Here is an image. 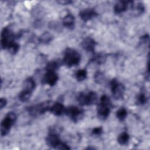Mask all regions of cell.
<instances>
[{"instance_id":"cell-21","label":"cell","mask_w":150,"mask_h":150,"mask_svg":"<svg viewBox=\"0 0 150 150\" xmlns=\"http://www.w3.org/2000/svg\"><path fill=\"white\" fill-rule=\"evenodd\" d=\"M75 77L78 81H83L87 77V71L85 69H80L77 71L75 74Z\"/></svg>"},{"instance_id":"cell-26","label":"cell","mask_w":150,"mask_h":150,"mask_svg":"<svg viewBox=\"0 0 150 150\" xmlns=\"http://www.w3.org/2000/svg\"><path fill=\"white\" fill-rule=\"evenodd\" d=\"M103 133V128L101 127H96L92 131V134L94 135H100Z\"/></svg>"},{"instance_id":"cell-13","label":"cell","mask_w":150,"mask_h":150,"mask_svg":"<svg viewBox=\"0 0 150 150\" xmlns=\"http://www.w3.org/2000/svg\"><path fill=\"white\" fill-rule=\"evenodd\" d=\"M132 3V1H118L114 7V11L117 14L123 13L127 11L129 5Z\"/></svg>"},{"instance_id":"cell-3","label":"cell","mask_w":150,"mask_h":150,"mask_svg":"<svg viewBox=\"0 0 150 150\" xmlns=\"http://www.w3.org/2000/svg\"><path fill=\"white\" fill-rule=\"evenodd\" d=\"M15 38L16 36L11 29L8 27L4 28L1 32V45L2 49L8 50L16 43L15 41Z\"/></svg>"},{"instance_id":"cell-25","label":"cell","mask_w":150,"mask_h":150,"mask_svg":"<svg viewBox=\"0 0 150 150\" xmlns=\"http://www.w3.org/2000/svg\"><path fill=\"white\" fill-rule=\"evenodd\" d=\"M94 79L97 83H101L104 81V76L103 74V73L100 71H98L94 75Z\"/></svg>"},{"instance_id":"cell-20","label":"cell","mask_w":150,"mask_h":150,"mask_svg":"<svg viewBox=\"0 0 150 150\" xmlns=\"http://www.w3.org/2000/svg\"><path fill=\"white\" fill-rule=\"evenodd\" d=\"M127 111L124 107H121V108H120L116 112L117 118L120 121L124 120L127 117Z\"/></svg>"},{"instance_id":"cell-17","label":"cell","mask_w":150,"mask_h":150,"mask_svg":"<svg viewBox=\"0 0 150 150\" xmlns=\"http://www.w3.org/2000/svg\"><path fill=\"white\" fill-rule=\"evenodd\" d=\"M32 92L26 90H22L18 95L19 100L22 102H26L28 101L32 96Z\"/></svg>"},{"instance_id":"cell-18","label":"cell","mask_w":150,"mask_h":150,"mask_svg":"<svg viewBox=\"0 0 150 150\" xmlns=\"http://www.w3.org/2000/svg\"><path fill=\"white\" fill-rule=\"evenodd\" d=\"M129 139V135L128 134V133L125 132H123L121 134H120L117 138L118 142L121 145H126L128 142Z\"/></svg>"},{"instance_id":"cell-23","label":"cell","mask_w":150,"mask_h":150,"mask_svg":"<svg viewBox=\"0 0 150 150\" xmlns=\"http://www.w3.org/2000/svg\"><path fill=\"white\" fill-rule=\"evenodd\" d=\"M146 101H147V98L144 93H141L138 96L137 98V103L138 104H139V105L144 104L145 103H146Z\"/></svg>"},{"instance_id":"cell-22","label":"cell","mask_w":150,"mask_h":150,"mask_svg":"<svg viewBox=\"0 0 150 150\" xmlns=\"http://www.w3.org/2000/svg\"><path fill=\"white\" fill-rule=\"evenodd\" d=\"M59 66V63L57 61H51L49 62L46 66V70H52V71H56Z\"/></svg>"},{"instance_id":"cell-5","label":"cell","mask_w":150,"mask_h":150,"mask_svg":"<svg viewBox=\"0 0 150 150\" xmlns=\"http://www.w3.org/2000/svg\"><path fill=\"white\" fill-rule=\"evenodd\" d=\"M77 101L81 105H90L94 104L97 100V95L94 91L81 93L77 97Z\"/></svg>"},{"instance_id":"cell-11","label":"cell","mask_w":150,"mask_h":150,"mask_svg":"<svg viewBox=\"0 0 150 150\" xmlns=\"http://www.w3.org/2000/svg\"><path fill=\"white\" fill-rule=\"evenodd\" d=\"M97 15L96 11L93 8H87L79 12V16L81 19L84 22H87L93 18L96 17Z\"/></svg>"},{"instance_id":"cell-16","label":"cell","mask_w":150,"mask_h":150,"mask_svg":"<svg viewBox=\"0 0 150 150\" xmlns=\"http://www.w3.org/2000/svg\"><path fill=\"white\" fill-rule=\"evenodd\" d=\"M36 87V83L33 79L32 77H28L26 79L23 83V90H26L29 91L30 92H33L34 89Z\"/></svg>"},{"instance_id":"cell-9","label":"cell","mask_w":150,"mask_h":150,"mask_svg":"<svg viewBox=\"0 0 150 150\" xmlns=\"http://www.w3.org/2000/svg\"><path fill=\"white\" fill-rule=\"evenodd\" d=\"M46 142L49 146L55 149H57L62 143L59 135L53 132H51L48 134L46 138Z\"/></svg>"},{"instance_id":"cell-7","label":"cell","mask_w":150,"mask_h":150,"mask_svg":"<svg viewBox=\"0 0 150 150\" xmlns=\"http://www.w3.org/2000/svg\"><path fill=\"white\" fill-rule=\"evenodd\" d=\"M110 87L112 94L115 99H120L122 98L125 90L124 85L118 82L117 80L114 79L110 82Z\"/></svg>"},{"instance_id":"cell-8","label":"cell","mask_w":150,"mask_h":150,"mask_svg":"<svg viewBox=\"0 0 150 150\" xmlns=\"http://www.w3.org/2000/svg\"><path fill=\"white\" fill-rule=\"evenodd\" d=\"M83 111L76 106H70L65 108L64 113L74 122L77 121L81 117Z\"/></svg>"},{"instance_id":"cell-2","label":"cell","mask_w":150,"mask_h":150,"mask_svg":"<svg viewBox=\"0 0 150 150\" xmlns=\"http://www.w3.org/2000/svg\"><path fill=\"white\" fill-rule=\"evenodd\" d=\"M111 101L108 96L103 95L100 98V101L97 107V115L100 120H106L110 112Z\"/></svg>"},{"instance_id":"cell-27","label":"cell","mask_w":150,"mask_h":150,"mask_svg":"<svg viewBox=\"0 0 150 150\" xmlns=\"http://www.w3.org/2000/svg\"><path fill=\"white\" fill-rule=\"evenodd\" d=\"M57 149H63V150H69L70 149V148L64 142H62L60 145L57 147Z\"/></svg>"},{"instance_id":"cell-28","label":"cell","mask_w":150,"mask_h":150,"mask_svg":"<svg viewBox=\"0 0 150 150\" xmlns=\"http://www.w3.org/2000/svg\"><path fill=\"white\" fill-rule=\"evenodd\" d=\"M7 103V101L5 98H1L0 100V108L1 109H2L6 105Z\"/></svg>"},{"instance_id":"cell-4","label":"cell","mask_w":150,"mask_h":150,"mask_svg":"<svg viewBox=\"0 0 150 150\" xmlns=\"http://www.w3.org/2000/svg\"><path fill=\"white\" fill-rule=\"evenodd\" d=\"M17 118L16 114L13 112H9L1 122V135L4 137L8 134L11 128Z\"/></svg>"},{"instance_id":"cell-6","label":"cell","mask_w":150,"mask_h":150,"mask_svg":"<svg viewBox=\"0 0 150 150\" xmlns=\"http://www.w3.org/2000/svg\"><path fill=\"white\" fill-rule=\"evenodd\" d=\"M50 107L49 102L46 101L29 106L28 107L27 111L32 116H38L49 111Z\"/></svg>"},{"instance_id":"cell-14","label":"cell","mask_w":150,"mask_h":150,"mask_svg":"<svg viewBox=\"0 0 150 150\" xmlns=\"http://www.w3.org/2000/svg\"><path fill=\"white\" fill-rule=\"evenodd\" d=\"M65 107L60 103H55L52 104L49 108V111L54 115L60 116L64 112Z\"/></svg>"},{"instance_id":"cell-15","label":"cell","mask_w":150,"mask_h":150,"mask_svg":"<svg viewBox=\"0 0 150 150\" xmlns=\"http://www.w3.org/2000/svg\"><path fill=\"white\" fill-rule=\"evenodd\" d=\"M63 25L68 29H73L74 27L75 19L73 15L71 14L66 15L63 19Z\"/></svg>"},{"instance_id":"cell-1","label":"cell","mask_w":150,"mask_h":150,"mask_svg":"<svg viewBox=\"0 0 150 150\" xmlns=\"http://www.w3.org/2000/svg\"><path fill=\"white\" fill-rule=\"evenodd\" d=\"M81 56L77 50L71 48H67L64 52L62 62L66 66L71 67L78 65Z\"/></svg>"},{"instance_id":"cell-12","label":"cell","mask_w":150,"mask_h":150,"mask_svg":"<svg viewBox=\"0 0 150 150\" xmlns=\"http://www.w3.org/2000/svg\"><path fill=\"white\" fill-rule=\"evenodd\" d=\"M82 47L87 52H93L94 51V49L96 45V41L90 37H87L84 38L81 42Z\"/></svg>"},{"instance_id":"cell-19","label":"cell","mask_w":150,"mask_h":150,"mask_svg":"<svg viewBox=\"0 0 150 150\" xmlns=\"http://www.w3.org/2000/svg\"><path fill=\"white\" fill-rule=\"evenodd\" d=\"M52 40V35L49 32L43 33L39 39V40L40 43L43 44H47L49 43Z\"/></svg>"},{"instance_id":"cell-24","label":"cell","mask_w":150,"mask_h":150,"mask_svg":"<svg viewBox=\"0 0 150 150\" xmlns=\"http://www.w3.org/2000/svg\"><path fill=\"white\" fill-rule=\"evenodd\" d=\"M105 60V56L104 54H98L93 59V61L96 62L98 64H102L103 63Z\"/></svg>"},{"instance_id":"cell-10","label":"cell","mask_w":150,"mask_h":150,"mask_svg":"<svg viewBox=\"0 0 150 150\" xmlns=\"http://www.w3.org/2000/svg\"><path fill=\"white\" fill-rule=\"evenodd\" d=\"M58 80V76L56 73V71L46 70V73L45 74L42 81L43 83L47 84L49 86H54Z\"/></svg>"},{"instance_id":"cell-29","label":"cell","mask_w":150,"mask_h":150,"mask_svg":"<svg viewBox=\"0 0 150 150\" xmlns=\"http://www.w3.org/2000/svg\"><path fill=\"white\" fill-rule=\"evenodd\" d=\"M141 40L142 42L146 43V42H148L149 40V36L148 35H145L141 38Z\"/></svg>"}]
</instances>
